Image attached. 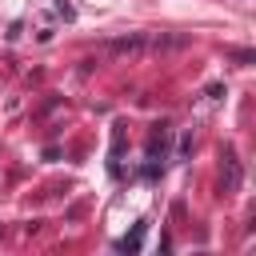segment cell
<instances>
[{"instance_id": "1", "label": "cell", "mask_w": 256, "mask_h": 256, "mask_svg": "<svg viewBox=\"0 0 256 256\" xmlns=\"http://www.w3.org/2000/svg\"><path fill=\"white\" fill-rule=\"evenodd\" d=\"M220 172H224V192H236L244 184V168H240V156L232 144H224V152H220Z\"/></svg>"}, {"instance_id": "2", "label": "cell", "mask_w": 256, "mask_h": 256, "mask_svg": "<svg viewBox=\"0 0 256 256\" xmlns=\"http://www.w3.org/2000/svg\"><path fill=\"white\" fill-rule=\"evenodd\" d=\"M108 52H112V56H144V52H148V32L116 36V40H108Z\"/></svg>"}, {"instance_id": "3", "label": "cell", "mask_w": 256, "mask_h": 256, "mask_svg": "<svg viewBox=\"0 0 256 256\" xmlns=\"http://www.w3.org/2000/svg\"><path fill=\"white\" fill-rule=\"evenodd\" d=\"M188 48V36H172V32H148V52H176Z\"/></svg>"}, {"instance_id": "4", "label": "cell", "mask_w": 256, "mask_h": 256, "mask_svg": "<svg viewBox=\"0 0 256 256\" xmlns=\"http://www.w3.org/2000/svg\"><path fill=\"white\" fill-rule=\"evenodd\" d=\"M144 232H148V220H140L128 236H120L116 240V252H140V244H144Z\"/></svg>"}, {"instance_id": "5", "label": "cell", "mask_w": 256, "mask_h": 256, "mask_svg": "<svg viewBox=\"0 0 256 256\" xmlns=\"http://www.w3.org/2000/svg\"><path fill=\"white\" fill-rule=\"evenodd\" d=\"M228 60H232V64H240V68H248V64L256 60V52H252V48H236V52H228Z\"/></svg>"}, {"instance_id": "6", "label": "cell", "mask_w": 256, "mask_h": 256, "mask_svg": "<svg viewBox=\"0 0 256 256\" xmlns=\"http://www.w3.org/2000/svg\"><path fill=\"white\" fill-rule=\"evenodd\" d=\"M56 12H60L64 20H76V12H72V4H64V0H56Z\"/></svg>"}, {"instance_id": "7", "label": "cell", "mask_w": 256, "mask_h": 256, "mask_svg": "<svg viewBox=\"0 0 256 256\" xmlns=\"http://www.w3.org/2000/svg\"><path fill=\"white\" fill-rule=\"evenodd\" d=\"M204 92H208V96H212V100H220V96H224V84H208V88H204Z\"/></svg>"}]
</instances>
